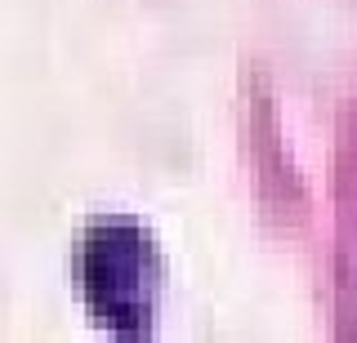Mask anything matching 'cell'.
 Segmentation results:
<instances>
[{"label": "cell", "instance_id": "obj_1", "mask_svg": "<svg viewBox=\"0 0 357 343\" xmlns=\"http://www.w3.org/2000/svg\"><path fill=\"white\" fill-rule=\"evenodd\" d=\"M89 272L116 276V281L89 285L94 298L107 294V303H98L103 321L148 312V246L139 241L134 228H107V241H94V246H89Z\"/></svg>", "mask_w": 357, "mask_h": 343}]
</instances>
